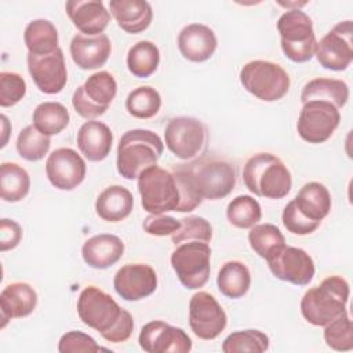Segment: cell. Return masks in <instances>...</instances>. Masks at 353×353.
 <instances>
[{"instance_id":"1","label":"cell","mask_w":353,"mask_h":353,"mask_svg":"<svg viewBox=\"0 0 353 353\" xmlns=\"http://www.w3.org/2000/svg\"><path fill=\"white\" fill-rule=\"evenodd\" d=\"M171 172L176 179L181 193L176 212H190L203 200L223 199L236 186L234 165L228 160L214 156H201L188 163L175 164Z\"/></svg>"},{"instance_id":"2","label":"cell","mask_w":353,"mask_h":353,"mask_svg":"<svg viewBox=\"0 0 353 353\" xmlns=\"http://www.w3.org/2000/svg\"><path fill=\"white\" fill-rule=\"evenodd\" d=\"M76 307L80 320L108 342H125L132 334L134 319L130 312L95 285H88L80 292Z\"/></svg>"},{"instance_id":"3","label":"cell","mask_w":353,"mask_h":353,"mask_svg":"<svg viewBox=\"0 0 353 353\" xmlns=\"http://www.w3.org/2000/svg\"><path fill=\"white\" fill-rule=\"evenodd\" d=\"M349 283L342 276H328L319 285L309 288L301 299L303 319L314 327H325L347 313Z\"/></svg>"},{"instance_id":"4","label":"cell","mask_w":353,"mask_h":353,"mask_svg":"<svg viewBox=\"0 0 353 353\" xmlns=\"http://www.w3.org/2000/svg\"><path fill=\"white\" fill-rule=\"evenodd\" d=\"M243 181L251 193L272 200L285 197L292 188L288 167L280 157L266 152L256 153L245 161Z\"/></svg>"},{"instance_id":"5","label":"cell","mask_w":353,"mask_h":353,"mask_svg":"<svg viewBox=\"0 0 353 353\" xmlns=\"http://www.w3.org/2000/svg\"><path fill=\"white\" fill-rule=\"evenodd\" d=\"M164 150L163 139L150 130L125 131L117 145L116 167L125 179H137L148 167L156 165Z\"/></svg>"},{"instance_id":"6","label":"cell","mask_w":353,"mask_h":353,"mask_svg":"<svg viewBox=\"0 0 353 353\" xmlns=\"http://www.w3.org/2000/svg\"><path fill=\"white\" fill-rule=\"evenodd\" d=\"M283 54L292 62L305 63L314 57L316 34L312 18L299 8H290L277 19Z\"/></svg>"},{"instance_id":"7","label":"cell","mask_w":353,"mask_h":353,"mask_svg":"<svg viewBox=\"0 0 353 353\" xmlns=\"http://www.w3.org/2000/svg\"><path fill=\"white\" fill-rule=\"evenodd\" d=\"M141 203L149 214H165L176 211L181 203V193L174 174L161 167L145 168L137 178Z\"/></svg>"},{"instance_id":"8","label":"cell","mask_w":353,"mask_h":353,"mask_svg":"<svg viewBox=\"0 0 353 353\" xmlns=\"http://www.w3.org/2000/svg\"><path fill=\"white\" fill-rule=\"evenodd\" d=\"M240 83L255 98L263 102H274L287 95L290 76L277 63L263 59L247 62L240 70Z\"/></svg>"},{"instance_id":"9","label":"cell","mask_w":353,"mask_h":353,"mask_svg":"<svg viewBox=\"0 0 353 353\" xmlns=\"http://www.w3.org/2000/svg\"><path fill=\"white\" fill-rule=\"evenodd\" d=\"M170 261L185 288L199 290L207 284L211 273V248L208 243L196 240L181 243L172 251Z\"/></svg>"},{"instance_id":"10","label":"cell","mask_w":353,"mask_h":353,"mask_svg":"<svg viewBox=\"0 0 353 353\" xmlns=\"http://www.w3.org/2000/svg\"><path fill=\"white\" fill-rule=\"evenodd\" d=\"M117 94V83L112 73L106 70L91 74L85 83L76 88L72 105L76 113L87 120L102 116Z\"/></svg>"},{"instance_id":"11","label":"cell","mask_w":353,"mask_h":353,"mask_svg":"<svg viewBox=\"0 0 353 353\" xmlns=\"http://www.w3.org/2000/svg\"><path fill=\"white\" fill-rule=\"evenodd\" d=\"M208 139L204 123L192 116H176L168 120L164 142L168 150L181 160H193L204 150Z\"/></svg>"},{"instance_id":"12","label":"cell","mask_w":353,"mask_h":353,"mask_svg":"<svg viewBox=\"0 0 353 353\" xmlns=\"http://www.w3.org/2000/svg\"><path fill=\"white\" fill-rule=\"evenodd\" d=\"M341 121L339 109L325 101H309L302 103L296 121L298 135L309 143L328 141Z\"/></svg>"},{"instance_id":"13","label":"cell","mask_w":353,"mask_h":353,"mask_svg":"<svg viewBox=\"0 0 353 353\" xmlns=\"http://www.w3.org/2000/svg\"><path fill=\"white\" fill-rule=\"evenodd\" d=\"M320 66L334 72L346 70L353 61V22H338L316 44L314 52Z\"/></svg>"},{"instance_id":"14","label":"cell","mask_w":353,"mask_h":353,"mask_svg":"<svg viewBox=\"0 0 353 353\" xmlns=\"http://www.w3.org/2000/svg\"><path fill=\"white\" fill-rule=\"evenodd\" d=\"M228 316L218 301L205 291H199L189 301V325L204 341L215 339L226 328Z\"/></svg>"},{"instance_id":"15","label":"cell","mask_w":353,"mask_h":353,"mask_svg":"<svg viewBox=\"0 0 353 353\" xmlns=\"http://www.w3.org/2000/svg\"><path fill=\"white\" fill-rule=\"evenodd\" d=\"M272 274L294 285H307L316 273V266L312 256L299 247L284 245L274 255L266 259Z\"/></svg>"},{"instance_id":"16","label":"cell","mask_w":353,"mask_h":353,"mask_svg":"<svg viewBox=\"0 0 353 353\" xmlns=\"http://www.w3.org/2000/svg\"><path fill=\"white\" fill-rule=\"evenodd\" d=\"M138 342L148 353H188L192 350L190 336L179 327L161 320L146 323L139 332Z\"/></svg>"},{"instance_id":"17","label":"cell","mask_w":353,"mask_h":353,"mask_svg":"<svg viewBox=\"0 0 353 353\" xmlns=\"http://www.w3.org/2000/svg\"><path fill=\"white\" fill-rule=\"evenodd\" d=\"M84 159L72 148L55 149L46 161V175L50 183L59 190H73L85 178Z\"/></svg>"},{"instance_id":"18","label":"cell","mask_w":353,"mask_h":353,"mask_svg":"<svg viewBox=\"0 0 353 353\" xmlns=\"http://www.w3.org/2000/svg\"><path fill=\"white\" fill-rule=\"evenodd\" d=\"M28 70L36 87L48 95L61 92L68 81V70L63 51L58 47L47 55H33L28 52Z\"/></svg>"},{"instance_id":"19","label":"cell","mask_w":353,"mask_h":353,"mask_svg":"<svg viewBox=\"0 0 353 353\" xmlns=\"http://www.w3.org/2000/svg\"><path fill=\"white\" fill-rule=\"evenodd\" d=\"M113 287L124 301L137 302L150 296L156 291L157 274L148 263H125L116 272Z\"/></svg>"},{"instance_id":"20","label":"cell","mask_w":353,"mask_h":353,"mask_svg":"<svg viewBox=\"0 0 353 353\" xmlns=\"http://www.w3.org/2000/svg\"><path fill=\"white\" fill-rule=\"evenodd\" d=\"M218 47L214 30L203 23H189L178 34V50L181 55L190 62L208 61Z\"/></svg>"},{"instance_id":"21","label":"cell","mask_w":353,"mask_h":353,"mask_svg":"<svg viewBox=\"0 0 353 353\" xmlns=\"http://www.w3.org/2000/svg\"><path fill=\"white\" fill-rule=\"evenodd\" d=\"M65 10L72 23L85 36L102 34L112 17L101 0H69Z\"/></svg>"},{"instance_id":"22","label":"cell","mask_w":353,"mask_h":353,"mask_svg":"<svg viewBox=\"0 0 353 353\" xmlns=\"http://www.w3.org/2000/svg\"><path fill=\"white\" fill-rule=\"evenodd\" d=\"M69 50L73 62L80 69L94 70L108 62L112 52V43L105 33L98 36L77 33L73 36Z\"/></svg>"},{"instance_id":"23","label":"cell","mask_w":353,"mask_h":353,"mask_svg":"<svg viewBox=\"0 0 353 353\" xmlns=\"http://www.w3.org/2000/svg\"><path fill=\"white\" fill-rule=\"evenodd\" d=\"M37 305L36 290L23 281L7 284L0 294V313L1 328L12 319H22L29 316Z\"/></svg>"},{"instance_id":"24","label":"cell","mask_w":353,"mask_h":353,"mask_svg":"<svg viewBox=\"0 0 353 353\" xmlns=\"http://www.w3.org/2000/svg\"><path fill=\"white\" fill-rule=\"evenodd\" d=\"M124 254L123 240L110 233L90 237L81 247L83 261L94 269H108L117 263Z\"/></svg>"},{"instance_id":"25","label":"cell","mask_w":353,"mask_h":353,"mask_svg":"<svg viewBox=\"0 0 353 353\" xmlns=\"http://www.w3.org/2000/svg\"><path fill=\"white\" fill-rule=\"evenodd\" d=\"M77 148L88 161L105 160L113 143L112 130L102 121L88 120L77 131Z\"/></svg>"},{"instance_id":"26","label":"cell","mask_w":353,"mask_h":353,"mask_svg":"<svg viewBox=\"0 0 353 353\" xmlns=\"http://www.w3.org/2000/svg\"><path fill=\"white\" fill-rule=\"evenodd\" d=\"M109 10L117 25L131 34L146 30L153 19L152 6L145 0H110Z\"/></svg>"},{"instance_id":"27","label":"cell","mask_w":353,"mask_h":353,"mask_svg":"<svg viewBox=\"0 0 353 353\" xmlns=\"http://www.w3.org/2000/svg\"><path fill=\"white\" fill-rule=\"evenodd\" d=\"M134 207L132 193L120 185L103 189L95 201L97 215L106 222H120L125 219Z\"/></svg>"},{"instance_id":"28","label":"cell","mask_w":353,"mask_h":353,"mask_svg":"<svg viewBox=\"0 0 353 353\" xmlns=\"http://www.w3.org/2000/svg\"><path fill=\"white\" fill-rule=\"evenodd\" d=\"M349 99V85L339 79L317 77L307 81L301 92V102L325 101L336 109H342Z\"/></svg>"},{"instance_id":"29","label":"cell","mask_w":353,"mask_h":353,"mask_svg":"<svg viewBox=\"0 0 353 353\" xmlns=\"http://www.w3.org/2000/svg\"><path fill=\"white\" fill-rule=\"evenodd\" d=\"M298 210L309 219L321 222L331 211V194L320 182L305 183L294 199Z\"/></svg>"},{"instance_id":"30","label":"cell","mask_w":353,"mask_h":353,"mask_svg":"<svg viewBox=\"0 0 353 353\" xmlns=\"http://www.w3.org/2000/svg\"><path fill=\"white\" fill-rule=\"evenodd\" d=\"M219 292L230 299L243 298L251 285V273L241 261L225 262L216 276Z\"/></svg>"},{"instance_id":"31","label":"cell","mask_w":353,"mask_h":353,"mask_svg":"<svg viewBox=\"0 0 353 353\" xmlns=\"http://www.w3.org/2000/svg\"><path fill=\"white\" fill-rule=\"evenodd\" d=\"M23 41L29 54L47 55L54 52L58 46V30L48 19L30 21L23 32Z\"/></svg>"},{"instance_id":"32","label":"cell","mask_w":353,"mask_h":353,"mask_svg":"<svg viewBox=\"0 0 353 353\" xmlns=\"http://www.w3.org/2000/svg\"><path fill=\"white\" fill-rule=\"evenodd\" d=\"M30 189L28 171L17 163L4 161L0 165V197L7 203H17L25 199Z\"/></svg>"},{"instance_id":"33","label":"cell","mask_w":353,"mask_h":353,"mask_svg":"<svg viewBox=\"0 0 353 353\" xmlns=\"http://www.w3.org/2000/svg\"><path fill=\"white\" fill-rule=\"evenodd\" d=\"M33 125L44 135L52 137L62 132L70 120L69 110L61 102H41L33 110Z\"/></svg>"},{"instance_id":"34","label":"cell","mask_w":353,"mask_h":353,"mask_svg":"<svg viewBox=\"0 0 353 353\" xmlns=\"http://www.w3.org/2000/svg\"><path fill=\"white\" fill-rule=\"evenodd\" d=\"M160 63V51L157 46L149 40H141L130 47L127 52V68L130 73L138 79L152 76Z\"/></svg>"},{"instance_id":"35","label":"cell","mask_w":353,"mask_h":353,"mask_svg":"<svg viewBox=\"0 0 353 353\" xmlns=\"http://www.w3.org/2000/svg\"><path fill=\"white\" fill-rule=\"evenodd\" d=\"M248 243L251 250L265 261L285 245V239L273 223H256L250 228Z\"/></svg>"},{"instance_id":"36","label":"cell","mask_w":353,"mask_h":353,"mask_svg":"<svg viewBox=\"0 0 353 353\" xmlns=\"http://www.w3.org/2000/svg\"><path fill=\"white\" fill-rule=\"evenodd\" d=\"M226 218L234 228L250 229L261 221L262 208L256 199L248 194H240L228 204Z\"/></svg>"},{"instance_id":"37","label":"cell","mask_w":353,"mask_h":353,"mask_svg":"<svg viewBox=\"0 0 353 353\" xmlns=\"http://www.w3.org/2000/svg\"><path fill=\"white\" fill-rule=\"evenodd\" d=\"M161 108V97L159 91L150 85L134 88L125 99L127 112L137 119H150L159 113Z\"/></svg>"},{"instance_id":"38","label":"cell","mask_w":353,"mask_h":353,"mask_svg":"<svg viewBox=\"0 0 353 353\" xmlns=\"http://www.w3.org/2000/svg\"><path fill=\"white\" fill-rule=\"evenodd\" d=\"M223 353H262L269 349V336L259 330H241L229 334L221 346Z\"/></svg>"},{"instance_id":"39","label":"cell","mask_w":353,"mask_h":353,"mask_svg":"<svg viewBox=\"0 0 353 353\" xmlns=\"http://www.w3.org/2000/svg\"><path fill=\"white\" fill-rule=\"evenodd\" d=\"M50 146V137L41 134L33 124L21 130L15 143L18 154L28 161L41 160L48 153Z\"/></svg>"},{"instance_id":"40","label":"cell","mask_w":353,"mask_h":353,"mask_svg":"<svg viewBox=\"0 0 353 353\" xmlns=\"http://www.w3.org/2000/svg\"><path fill=\"white\" fill-rule=\"evenodd\" d=\"M324 341L328 347L336 352H349L353 349V324L349 313L324 327Z\"/></svg>"},{"instance_id":"41","label":"cell","mask_w":353,"mask_h":353,"mask_svg":"<svg viewBox=\"0 0 353 353\" xmlns=\"http://www.w3.org/2000/svg\"><path fill=\"white\" fill-rule=\"evenodd\" d=\"M181 221V228L172 234V244L178 245L185 241H203L210 243L212 239V226L211 223L199 215L185 216Z\"/></svg>"},{"instance_id":"42","label":"cell","mask_w":353,"mask_h":353,"mask_svg":"<svg viewBox=\"0 0 353 353\" xmlns=\"http://www.w3.org/2000/svg\"><path fill=\"white\" fill-rule=\"evenodd\" d=\"M26 95V83L15 72L0 73V106L11 108Z\"/></svg>"},{"instance_id":"43","label":"cell","mask_w":353,"mask_h":353,"mask_svg":"<svg viewBox=\"0 0 353 353\" xmlns=\"http://www.w3.org/2000/svg\"><path fill=\"white\" fill-rule=\"evenodd\" d=\"M281 222L287 232L298 236H306L313 233L321 222H314L309 218H306L296 207L295 201L291 200L287 203V205L283 210L281 214Z\"/></svg>"},{"instance_id":"44","label":"cell","mask_w":353,"mask_h":353,"mask_svg":"<svg viewBox=\"0 0 353 353\" xmlns=\"http://www.w3.org/2000/svg\"><path fill=\"white\" fill-rule=\"evenodd\" d=\"M99 350L106 349L98 346L92 336L81 331H69L58 342V352L61 353H95Z\"/></svg>"},{"instance_id":"45","label":"cell","mask_w":353,"mask_h":353,"mask_svg":"<svg viewBox=\"0 0 353 353\" xmlns=\"http://www.w3.org/2000/svg\"><path fill=\"white\" fill-rule=\"evenodd\" d=\"M142 228L150 236H172L181 228V221L165 214H149L143 219Z\"/></svg>"},{"instance_id":"46","label":"cell","mask_w":353,"mask_h":353,"mask_svg":"<svg viewBox=\"0 0 353 353\" xmlns=\"http://www.w3.org/2000/svg\"><path fill=\"white\" fill-rule=\"evenodd\" d=\"M22 239V228L21 225L8 218H3L0 221V251L6 252L8 250H14Z\"/></svg>"},{"instance_id":"47","label":"cell","mask_w":353,"mask_h":353,"mask_svg":"<svg viewBox=\"0 0 353 353\" xmlns=\"http://www.w3.org/2000/svg\"><path fill=\"white\" fill-rule=\"evenodd\" d=\"M8 127H11L8 124V120L6 117V114H1V131H3V139H1V148H4L7 145V138L11 130H8Z\"/></svg>"}]
</instances>
